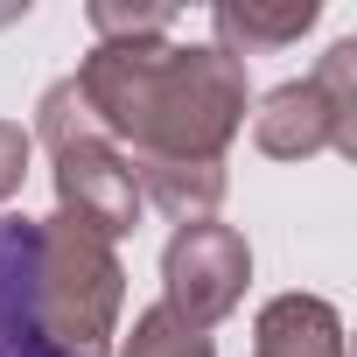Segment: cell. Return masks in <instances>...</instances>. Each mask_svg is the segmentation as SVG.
Returning a JSON list of instances; mask_svg holds the SVG:
<instances>
[{
    "label": "cell",
    "instance_id": "1",
    "mask_svg": "<svg viewBox=\"0 0 357 357\" xmlns=\"http://www.w3.org/2000/svg\"><path fill=\"white\" fill-rule=\"evenodd\" d=\"M0 357H63L43 329V238L0 218Z\"/></svg>",
    "mask_w": 357,
    "mask_h": 357
}]
</instances>
